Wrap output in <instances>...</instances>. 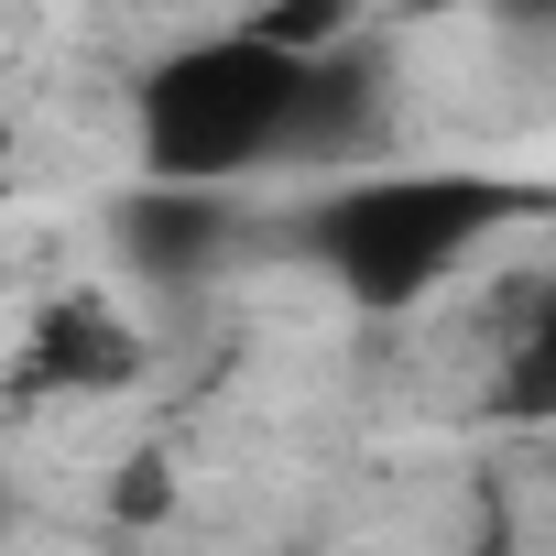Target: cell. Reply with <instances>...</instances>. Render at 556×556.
Segmentation results:
<instances>
[{"label":"cell","instance_id":"obj_5","mask_svg":"<svg viewBox=\"0 0 556 556\" xmlns=\"http://www.w3.org/2000/svg\"><path fill=\"white\" fill-rule=\"evenodd\" d=\"M502 12H513V23H545V12H556V0H502Z\"/></svg>","mask_w":556,"mask_h":556},{"label":"cell","instance_id":"obj_2","mask_svg":"<svg viewBox=\"0 0 556 556\" xmlns=\"http://www.w3.org/2000/svg\"><path fill=\"white\" fill-rule=\"evenodd\" d=\"M513 218H534V186H513V175H480V164H361L328 197H306L295 251L350 306L404 317Z\"/></svg>","mask_w":556,"mask_h":556},{"label":"cell","instance_id":"obj_3","mask_svg":"<svg viewBox=\"0 0 556 556\" xmlns=\"http://www.w3.org/2000/svg\"><path fill=\"white\" fill-rule=\"evenodd\" d=\"M121 262L142 273L153 295H186V285H207V273L229 262V186H131V207H121Z\"/></svg>","mask_w":556,"mask_h":556},{"label":"cell","instance_id":"obj_4","mask_svg":"<svg viewBox=\"0 0 556 556\" xmlns=\"http://www.w3.org/2000/svg\"><path fill=\"white\" fill-rule=\"evenodd\" d=\"M458 556H523V545H513V534H480V545H458Z\"/></svg>","mask_w":556,"mask_h":556},{"label":"cell","instance_id":"obj_1","mask_svg":"<svg viewBox=\"0 0 556 556\" xmlns=\"http://www.w3.org/2000/svg\"><path fill=\"white\" fill-rule=\"evenodd\" d=\"M131 142L153 186H240L262 164H350L393 142L382 66L361 45H273V34H197L142 66Z\"/></svg>","mask_w":556,"mask_h":556}]
</instances>
